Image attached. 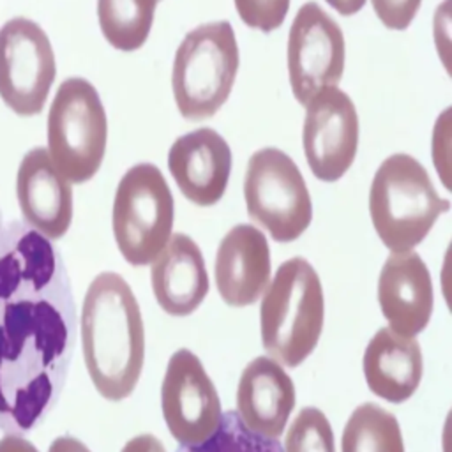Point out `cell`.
I'll return each instance as SVG.
<instances>
[{
	"label": "cell",
	"instance_id": "cell-23",
	"mask_svg": "<svg viewBox=\"0 0 452 452\" xmlns=\"http://www.w3.org/2000/svg\"><path fill=\"white\" fill-rule=\"evenodd\" d=\"M235 8L247 27L272 32L283 25L290 0H235Z\"/></svg>",
	"mask_w": 452,
	"mask_h": 452
},
{
	"label": "cell",
	"instance_id": "cell-8",
	"mask_svg": "<svg viewBox=\"0 0 452 452\" xmlns=\"http://www.w3.org/2000/svg\"><path fill=\"white\" fill-rule=\"evenodd\" d=\"M244 198L251 219L277 242L297 240L313 219V203L299 166L276 147L251 156Z\"/></svg>",
	"mask_w": 452,
	"mask_h": 452
},
{
	"label": "cell",
	"instance_id": "cell-16",
	"mask_svg": "<svg viewBox=\"0 0 452 452\" xmlns=\"http://www.w3.org/2000/svg\"><path fill=\"white\" fill-rule=\"evenodd\" d=\"M270 283V249L253 224L233 226L216 254V286L228 306L246 307L263 296Z\"/></svg>",
	"mask_w": 452,
	"mask_h": 452
},
{
	"label": "cell",
	"instance_id": "cell-29",
	"mask_svg": "<svg viewBox=\"0 0 452 452\" xmlns=\"http://www.w3.org/2000/svg\"><path fill=\"white\" fill-rule=\"evenodd\" d=\"M2 230H4V223H2V212H0V235H2Z\"/></svg>",
	"mask_w": 452,
	"mask_h": 452
},
{
	"label": "cell",
	"instance_id": "cell-3",
	"mask_svg": "<svg viewBox=\"0 0 452 452\" xmlns=\"http://www.w3.org/2000/svg\"><path fill=\"white\" fill-rule=\"evenodd\" d=\"M262 297L263 348L277 363L297 367L316 348L323 329L320 277L307 260L292 258L277 269Z\"/></svg>",
	"mask_w": 452,
	"mask_h": 452
},
{
	"label": "cell",
	"instance_id": "cell-27",
	"mask_svg": "<svg viewBox=\"0 0 452 452\" xmlns=\"http://www.w3.org/2000/svg\"><path fill=\"white\" fill-rule=\"evenodd\" d=\"M48 452H90L85 444L73 437H59L52 442Z\"/></svg>",
	"mask_w": 452,
	"mask_h": 452
},
{
	"label": "cell",
	"instance_id": "cell-15",
	"mask_svg": "<svg viewBox=\"0 0 452 452\" xmlns=\"http://www.w3.org/2000/svg\"><path fill=\"white\" fill-rule=\"evenodd\" d=\"M378 302L389 327L404 337H415L433 313V283L423 258L414 251L393 253L378 277Z\"/></svg>",
	"mask_w": 452,
	"mask_h": 452
},
{
	"label": "cell",
	"instance_id": "cell-20",
	"mask_svg": "<svg viewBox=\"0 0 452 452\" xmlns=\"http://www.w3.org/2000/svg\"><path fill=\"white\" fill-rule=\"evenodd\" d=\"M157 0H98L103 36L120 52L142 48L152 29Z\"/></svg>",
	"mask_w": 452,
	"mask_h": 452
},
{
	"label": "cell",
	"instance_id": "cell-1",
	"mask_svg": "<svg viewBox=\"0 0 452 452\" xmlns=\"http://www.w3.org/2000/svg\"><path fill=\"white\" fill-rule=\"evenodd\" d=\"M75 337L59 249L13 221L0 235V431L25 435L45 421L66 384Z\"/></svg>",
	"mask_w": 452,
	"mask_h": 452
},
{
	"label": "cell",
	"instance_id": "cell-17",
	"mask_svg": "<svg viewBox=\"0 0 452 452\" xmlns=\"http://www.w3.org/2000/svg\"><path fill=\"white\" fill-rule=\"evenodd\" d=\"M296 407L292 378L270 357L251 360L237 387L240 423L265 440H277Z\"/></svg>",
	"mask_w": 452,
	"mask_h": 452
},
{
	"label": "cell",
	"instance_id": "cell-13",
	"mask_svg": "<svg viewBox=\"0 0 452 452\" xmlns=\"http://www.w3.org/2000/svg\"><path fill=\"white\" fill-rule=\"evenodd\" d=\"M168 168L180 193L200 207L223 198L232 172V150L210 127L177 138L168 154Z\"/></svg>",
	"mask_w": 452,
	"mask_h": 452
},
{
	"label": "cell",
	"instance_id": "cell-11",
	"mask_svg": "<svg viewBox=\"0 0 452 452\" xmlns=\"http://www.w3.org/2000/svg\"><path fill=\"white\" fill-rule=\"evenodd\" d=\"M344 69V38L340 25L316 2L297 13L288 38V73L302 106L318 90L336 87Z\"/></svg>",
	"mask_w": 452,
	"mask_h": 452
},
{
	"label": "cell",
	"instance_id": "cell-22",
	"mask_svg": "<svg viewBox=\"0 0 452 452\" xmlns=\"http://www.w3.org/2000/svg\"><path fill=\"white\" fill-rule=\"evenodd\" d=\"M284 452H336L329 418L314 407L302 408L288 430Z\"/></svg>",
	"mask_w": 452,
	"mask_h": 452
},
{
	"label": "cell",
	"instance_id": "cell-7",
	"mask_svg": "<svg viewBox=\"0 0 452 452\" xmlns=\"http://www.w3.org/2000/svg\"><path fill=\"white\" fill-rule=\"evenodd\" d=\"M113 235L131 265H149L172 237L173 196L157 166L127 170L113 202Z\"/></svg>",
	"mask_w": 452,
	"mask_h": 452
},
{
	"label": "cell",
	"instance_id": "cell-19",
	"mask_svg": "<svg viewBox=\"0 0 452 452\" xmlns=\"http://www.w3.org/2000/svg\"><path fill=\"white\" fill-rule=\"evenodd\" d=\"M364 377L371 393L389 403H403L414 396L423 380L424 363L421 344L384 327L364 351Z\"/></svg>",
	"mask_w": 452,
	"mask_h": 452
},
{
	"label": "cell",
	"instance_id": "cell-2",
	"mask_svg": "<svg viewBox=\"0 0 452 452\" xmlns=\"http://www.w3.org/2000/svg\"><path fill=\"white\" fill-rule=\"evenodd\" d=\"M83 359L94 387L105 400L131 396L145 360V329L131 286L115 272L90 283L82 306Z\"/></svg>",
	"mask_w": 452,
	"mask_h": 452
},
{
	"label": "cell",
	"instance_id": "cell-21",
	"mask_svg": "<svg viewBox=\"0 0 452 452\" xmlns=\"http://www.w3.org/2000/svg\"><path fill=\"white\" fill-rule=\"evenodd\" d=\"M343 452H404L398 418L374 403L357 407L344 426Z\"/></svg>",
	"mask_w": 452,
	"mask_h": 452
},
{
	"label": "cell",
	"instance_id": "cell-10",
	"mask_svg": "<svg viewBox=\"0 0 452 452\" xmlns=\"http://www.w3.org/2000/svg\"><path fill=\"white\" fill-rule=\"evenodd\" d=\"M166 426L182 447H198L216 435L223 421L217 391L193 351L177 350L161 387Z\"/></svg>",
	"mask_w": 452,
	"mask_h": 452
},
{
	"label": "cell",
	"instance_id": "cell-24",
	"mask_svg": "<svg viewBox=\"0 0 452 452\" xmlns=\"http://www.w3.org/2000/svg\"><path fill=\"white\" fill-rule=\"evenodd\" d=\"M374 13L387 29L404 30L410 27L423 0H371Z\"/></svg>",
	"mask_w": 452,
	"mask_h": 452
},
{
	"label": "cell",
	"instance_id": "cell-6",
	"mask_svg": "<svg viewBox=\"0 0 452 452\" xmlns=\"http://www.w3.org/2000/svg\"><path fill=\"white\" fill-rule=\"evenodd\" d=\"M108 122L98 90L85 78H68L57 90L48 115V156L60 175L83 184L101 168Z\"/></svg>",
	"mask_w": 452,
	"mask_h": 452
},
{
	"label": "cell",
	"instance_id": "cell-28",
	"mask_svg": "<svg viewBox=\"0 0 452 452\" xmlns=\"http://www.w3.org/2000/svg\"><path fill=\"white\" fill-rule=\"evenodd\" d=\"M327 4L336 9L340 15L351 16L364 8L366 0H327Z\"/></svg>",
	"mask_w": 452,
	"mask_h": 452
},
{
	"label": "cell",
	"instance_id": "cell-25",
	"mask_svg": "<svg viewBox=\"0 0 452 452\" xmlns=\"http://www.w3.org/2000/svg\"><path fill=\"white\" fill-rule=\"evenodd\" d=\"M122 452H166V449L154 435H140L127 442Z\"/></svg>",
	"mask_w": 452,
	"mask_h": 452
},
{
	"label": "cell",
	"instance_id": "cell-14",
	"mask_svg": "<svg viewBox=\"0 0 452 452\" xmlns=\"http://www.w3.org/2000/svg\"><path fill=\"white\" fill-rule=\"evenodd\" d=\"M16 195L25 224L48 240L66 235L73 221V189L53 166L45 147L23 156L16 177Z\"/></svg>",
	"mask_w": 452,
	"mask_h": 452
},
{
	"label": "cell",
	"instance_id": "cell-4",
	"mask_svg": "<svg viewBox=\"0 0 452 452\" xmlns=\"http://www.w3.org/2000/svg\"><path fill=\"white\" fill-rule=\"evenodd\" d=\"M451 203L440 198L426 168L408 154L387 157L374 173L370 212L378 237L393 253L414 251Z\"/></svg>",
	"mask_w": 452,
	"mask_h": 452
},
{
	"label": "cell",
	"instance_id": "cell-12",
	"mask_svg": "<svg viewBox=\"0 0 452 452\" xmlns=\"http://www.w3.org/2000/svg\"><path fill=\"white\" fill-rule=\"evenodd\" d=\"M302 142L316 179L336 182L350 170L359 145V117L343 90L326 87L307 101Z\"/></svg>",
	"mask_w": 452,
	"mask_h": 452
},
{
	"label": "cell",
	"instance_id": "cell-18",
	"mask_svg": "<svg viewBox=\"0 0 452 452\" xmlns=\"http://www.w3.org/2000/svg\"><path fill=\"white\" fill-rule=\"evenodd\" d=\"M152 292L157 304L172 316L195 313L209 292L205 260L189 235L173 233L152 260Z\"/></svg>",
	"mask_w": 452,
	"mask_h": 452
},
{
	"label": "cell",
	"instance_id": "cell-9",
	"mask_svg": "<svg viewBox=\"0 0 452 452\" xmlns=\"http://www.w3.org/2000/svg\"><path fill=\"white\" fill-rule=\"evenodd\" d=\"M57 75L55 55L45 30L29 18L0 29V98L15 113H41Z\"/></svg>",
	"mask_w": 452,
	"mask_h": 452
},
{
	"label": "cell",
	"instance_id": "cell-26",
	"mask_svg": "<svg viewBox=\"0 0 452 452\" xmlns=\"http://www.w3.org/2000/svg\"><path fill=\"white\" fill-rule=\"evenodd\" d=\"M0 452H39L34 444H30L23 435H9L0 440Z\"/></svg>",
	"mask_w": 452,
	"mask_h": 452
},
{
	"label": "cell",
	"instance_id": "cell-5",
	"mask_svg": "<svg viewBox=\"0 0 452 452\" xmlns=\"http://www.w3.org/2000/svg\"><path fill=\"white\" fill-rule=\"evenodd\" d=\"M239 71V46L230 22L200 25L177 48L172 87L179 112L187 120L217 113L232 92Z\"/></svg>",
	"mask_w": 452,
	"mask_h": 452
}]
</instances>
